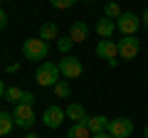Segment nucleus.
I'll return each mask as SVG.
<instances>
[{
    "label": "nucleus",
    "mask_w": 148,
    "mask_h": 138,
    "mask_svg": "<svg viewBox=\"0 0 148 138\" xmlns=\"http://www.w3.org/2000/svg\"><path fill=\"white\" fill-rule=\"evenodd\" d=\"M22 54H25V59H32V62H47L49 44L42 37H30L22 44Z\"/></svg>",
    "instance_id": "obj_1"
},
{
    "label": "nucleus",
    "mask_w": 148,
    "mask_h": 138,
    "mask_svg": "<svg viewBox=\"0 0 148 138\" xmlns=\"http://www.w3.org/2000/svg\"><path fill=\"white\" fill-rule=\"evenodd\" d=\"M59 77H62L59 74V67L52 64V62H42L40 67H37V72H35V81L42 86V89L45 86H54L59 81Z\"/></svg>",
    "instance_id": "obj_2"
},
{
    "label": "nucleus",
    "mask_w": 148,
    "mask_h": 138,
    "mask_svg": "<svg viewBox=\"0 0 148 138\" xmlns=\"http://www.w3.org/2000/svg\"><path fill=\"white\" fill-rule=\"evenodd\" d=\"M57 67H59V74H64V79H77V77H82V72H84L82 59L72 57V54H64Z\"/></svg>",
    "instance_id": "obj_3"
},
{
    "label": "nucleus",
    "mask_w": 148,
    "mask_h": 138,
    "mask_svg": "<svg viewBox=\"0 0 148 138\" xmlns=\"http://www.w3.org/2000/svg\"><path fill=\"white\" fill-rule=\"evenodd\" d=\"M138 27H141V17L136 12H121L116 20V30L121 32V37H128V35H136Z\"/></svg>",
    "instance_id": "obj_4"
},
{
    "label": "nucleus",
    "mask_w": 148,
    "mask_h": 138,
    "mask_svg": "<svg viewBox=\"0 0 148 138\" xmlns=\"http://www.w3.org/2000/svg\"><path fill=\"white\" fill-rule=\"evenodd\" d=\"M116 47H119V57L121 59H136L138 52H141V40H138L136 35H128V37L119 40Z\"/></svg>",
    "instance_id": "obj_5"
},
{
    "label": "nucleus",
    "mask_w": 148,
    "mask_h": 138,
    "mask_svg": "<svg viewBox=\"0 0 148 138\" xmlns=\"http://www.w3.org/2000/svg\"><path fill=\"white\" fill-rule=\"evenodd\" d=\"M12 121H15V126H20V128H30L32 123L37 121V116H35V111H32L30 104H17L15 111H12Z\"/></svg>",
    "instance_id": "obj_6"
},
{
    "label": "nucleus",
    "mask_w": 148,
    "mask_h": 138,
    "mask_svg": "<svg viewBox=\"0 0 148 138\" xmlns=\"http://www.w3.org/2000/svg\"><path fill=\"white\" fill-rule=\"evenodd\" d=\"M96 54H99L101 59H106L109 67H116V64H119V47H116L114 40H99V44H96Z\"/></svg>",
    "instance_id": "obj_7"
},
{
    "label": "nucleus",
    "mask_w": 148,
    "mask_h": 138,
    "mask_svg": "<svg viewBox=\"0 0 148 138\" xmlns=\"http://www.w3.org/2000/svg\"><path fill=\"white\" fill-rule=\"evenodd\" d=\"M106 131H109L114 138H128V136L133 133V121H131V118H126V116H121V118H111Z\"/></svg>",
    "instance_id": "obj_8"
},
{
    "label": "nucleus",
    "mask_w": 148,
    "mask_h": 138,
    "mask_svg": "<svg viewBox=\"0 0 148 138\" xmlns=\"http://www.w3.org/2000/svg\"><path fill=\"white\" fill-rule=\"evenodd\" d=\"M64 109H59V106H47L45 109V113H42V123L47 128H59L64 123Z\"/></svg>",
    "instance_id": "obj_9"
},
{
    "label": "nucleus",
    "mask_w": 148,
    "mask_h": 138,
    "mask_svg": "<svg viewBox=\"0 0 148 138\" xmlns=\"http://www.w3.org/2000/svg\"><path fill=\"white\" fill-rule=\"evenodd\" d=\"M86 37H89V27H86V22L84 20L72 22V27H69V40L77 44V42H84Z\"/></svg>",
    "instance_id": "obj_10"
},
{
    "label": "nucleus",
    "mask_w": 148,
    "mask_h": 138,
    "mask_svg": "<svg viewBox=\"0 0 148 138\" xmlns=\"http://www.w3.org/2000/svg\"><path fill=\"white\" fill-rule=\"evenodd\" d=\"M96 32L101 40H111V35L116 32V20H109L101 15V20H96Z\"/></svg>",
    "instance_id": "obj_11"
},
{
    "label": "nucleus",
    "mask_w": 148,
    "mask_h": 138,
    "mask_svg": "<svg viewBox=\"0 0 148 138\" xmlns=\"http://www.w3.org/2000/svg\"><path fill=\"white\" fill-rule=\"evenodd\" d=\"M64 113H67V118H72V123H86V109L82 106V104H69L67 109H64Z\"/></svg>",
    "instance_id": "obj_12"
},
{
    "label": "nucleus",
    "mask_w": 148,
    "mask_h": 138,
    "mask_svg": "<svg viewBox=\"0 0 148 138\" xmlns=\"http://www.w3.org/2000/svg\"><path fill=\"white\" fill-rule=\"evenodd\" d=\"M109 121H111V118H106V116H89V118H86V128H89L91 136H94V133L106 131V128H109Z\"/></svg>",
    "instance_id": "obj_13"
},
{
    "label": "nucleus",
    "mask_w": 148,
    "mask_h": 138,
    "mask_svg": "<svg viewBox=\"0 0 148 138\" xmlns=\"http://www.w3.org/2000/svg\"><path fill=\"white\" fill-rule=\"evenodd\" d=\"M40 37H42L45 42H49V40H59V27L54 25V22H45V25L40 27Z\"/></svg>",
    "instance_id": "obj_14"
},
{
    "label": "nucleus",
    "mask_w": 148,
    "mask_h": 138,
    "mask_svg": "<svg viewBox=\"0 0 148 138\" xmlns=\"http://www.w3.org/2000/svg\"><path fill=\"white\" fill-rule=\"evenodd\" d=\"M67 138H91V131L86 128V123H72L67 131Z\"/></svg>",
    "instance_id": "obj_15"
},
{
    "label": "nucleus",
    "mask_w": 148,
    "mask_h": 138,
    "mask_svg": "<svg viewBox=\"0 0 148 138\" xmlns=\"http://www.w3.org/2000/svg\"><path fill=\"white\" fill-rule=\"evenodd\" d=\"M22 99H25V91L20 89V86H8L5 91V101H10V104H22Z\"/></svg>",
    "instance_id": "obj_16"
},
{
    "label": "nucleus",
    "mask_w": 148,
    "mask_h": 138,
    "mask_svg": "<svg viewBox=\"0 0 148 138\" xmlns=\"http://www.w3.org/2000/svg\"><path fill=\"white\" fill-rule=\"evenodd\" d=\"M12 128H15L12 116H10V113H5V111H0V136H8Z\"/></svg>",
    "instance_id": "obj_17"
},
{
    "label": "nucleus",
    "mask_w": 148,
    "mask_h": 138,
    "mask_svg": "<svg viewBox=\"0 0 148 138\" xmlns=\"http://www.w3.org/2000/svg\"><path fill=\"white\" fill-rule=\"evenodd\" d=\"M119 15H121V8H119L116 3H106V5H104V17H109V20H119Z\"/></svg>",
    "instance_id": "obj_18"
},
{
    "label": "nucleus",
    "mask_w": 148,
    "mask_h": 138,
    "mask_svg": "<svg viewBox=\"0 0 148 138\" xmlns=\"http://www.w3.org/2000/svg\"><path fill=\"white\" fill-rule=\"evenodd\" d=\"M54 94H57L59 99H67V96L72 94V89H69V84H67V81H62V79H59L57 84H54Z\"/></svg>",
    "instance_id": "obj_19"
},
{
    "label": "nucleus",
    "mask_w": 148,
    "mask_h": 138,
    "mask_svg": "<svg viewBox=\"0 0 148 138\" xmlns=\"http://www.w3.org/2000/svg\"><path fill=\"white\" fill-rule=\"evenodd\" d=\"M72 47H74V42L69 40V35H67V37H59V40H57V49H59L62 54H69V49H72Z\"/></svg>",
    "instance_id": "obj_20"
},
{
    "label": "nucleus",
    "mask_w": 148,
    "mask_h": 138,
    "mask_svg": "<svg viewBox=\"0 0 148 138\" xmlns=\"http://www.w3.org/2000/svg\"><path fill=\"white\" fill-rule=\"evenodd\" d=\"M52 3V8H57V10H69V8H74L79 0H49Z\"/></svg>",
    "instance_id": "obj_21"
},
{
    "label": "nucleus",
    "mask_w": 148,
    "mask_h": 138,
    "mask_svg": "<svg viewBox=\"0 0 148 138\" xmlns=\"http://www.w3.org/2000/svg\"><path fill=\"white\" fill-rule=\"evenodd\" d=\"M5 25H8V15H5V10L0 8V30H5Z\"/></svg>",
    "instance_id": "obj_22"
},
{
    "label": "nucleus",
    "mask_w": 148,
    "mask_h": 138,
    "mask_svg": "<svg viewBox=\"0 0 148 138\" xmlns=\"http://www.w3.org/2000/svg\"><path fill=\"white\" fill-rule=\"evenodd\" d=\"M91 138H114V136H111L109 131H101V133H94V136H91Z\"/></svg>",
    "instance_id": "obj_23"
},
{
    "label": "nucleus",
    "mask_w": 148,
    "mask_h": 138,
    "mask_svg": "<svg viewBox=\"0 0 148 138\" xmlns=\"http://www.w3.org/2000/svg\"><path fill=\"white\" fill-rule=\"evenodd\" d=\"M141 25H143V27H146V30H148V10L143 12V17H141Z\"/></svg>",
    "instance_id": "obj_24"
},
{
    "label": "nucleus",
    "mask_w": 148,
    "mask_h": 138,
    "mask_svg": "<svg viewBox=\"0 0 148 138\" xmlns=\"http://www.w3.org/2000/svg\"><path fill=\"white\" fill-rule=\"evenodd\" d=\"M5 91L8 89H5V84H3V79H0V99H5Z\"/></svg>",
    "instance_id": "obj_25"
},
{
    "label": "nucleus",
    "mask_w": 148,
    "mask_h": 138,
    "mask_svg": "<svg viewBox=\"0 0 148 138\" xmlns=\"http://www.w3.org/2000/svg\"><path fill=\"white\" fill-rule=\"evenodd\" d=\"M143 138H148V123L143 126Z\"/></svg>",
    "instance_id": "obj_26"
},
{
    "label": "nucleus",
    "mask_w": 148,
    "mask_h": 138,
    "mask_svg": "<svg viewBox=\"0 0 148 138\" xmlns=\"http://www.w3.org/2000/svg\"><path fill=\"white\" fill-rule=\"evenodd\" d=\"M25 138H40V136H35V133H27V136Z\"/></svg>",
    "instance_id": "obj_27"
},
{
    "label": "nucleus",
    "mask_w": 148,
    "mask_h": 138,
    "mask_svg": "<svg viewBox=\"0 0 148 138\" xmlns=\"http://www.w3.org/2000/svg\"><path fill=\"white\" fill-rule=\"evenodd\" d=\"M82 3H91V0H82Z\"/></svg>",
    "instance_id": "obj_28"
},
{
    "label": "nucleus",
    "mask_w": 148,
    "mask_h": 138,
    "mask_svg": "<svg viewBox=\"0 0 148 138\" xmlns=\"http://www.w3.org/2000/svg\"><path fill=\"white\" fill-rule=\"evenodd\" d=\"M146 113H148V109H146Z\"/></svg>",
    "instance_id": "obj_29"
},
{
    "label": "nucleus",
    "mask_w": 148,
    "mask_h": 138,
    "mask_svg": "<svg viewBox=\"0 0 148 138\" xmlns=\"http://www.w3.org/2000/svg\"><path fill=\"white\" fill-rule=\"evenodd\" d=\"M0 3H3V0H0Z\"/></svg>",
    "instance_id": "obj_30"
}]
</instances>
